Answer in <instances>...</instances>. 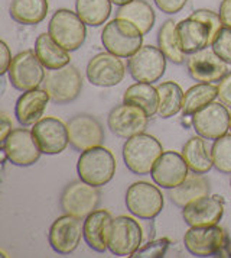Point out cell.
<instances>
[{
    "instance_id": "cell-1",
    "label": "cell",
    "mask_w": 231,
    "mask_h": 258,
    "mask_svg": "<svg viewBox=\"0 0 231 258\" xmlns=\"http://www.w3.org/2000/svg\"><path fill=\"white\" fill-rule=\"evenodd\" d=\"M162 154L161 142L145 132L129 138L123 145V160L127 170L139 176L150 174Z\"/></svg>"
},
{
    "instance_id": "cell-2",
    "label": "cell",
    "mask_w": 231,
    "mask_h": 258,
    "mask_svg": "<svg viewBox=\"0 0 231 258\" xmlns=\"http://www.w3.org/2000/svg\"><path fill=\"white\" fill-rule=\"evenodd\" d=\"M104 48L120 58H130L142 48L143 34L138 26L123 18H114L101 32Z\"/></svg>"
},
{
    "instance_id": "cell-3",
    "label": "cell",
    "mask_w": 231,
    "mask_h": 258,
    "mask_svg": "<svg viewBox=\"0 0 231 258\" xmlns=\"http://www.w3.org/2000/svg\"><path fill=\"white\" fill-rule=\"evenodd\" d=\"M116 158L113 154L101 145L82 151L77 163L80 180L94 187L105 186L116 174Z\"/></svg>"
},
{
    "instance_id": "cell-4",
    "label": "cell",
    "mask_w": 231,
    "mask_h": 258,
    "mask_svg": "<svg viewBox=\"0 0 231 258\" xmlns=\"http://www.w3.org/2000/svg\"><path fill=\"white\" fill-rule=\"evenodd\" d=\"M48 34L67 51H77L85 41L87 29L78 13L69 9H58L49 21Z\"/></svg>"
},
{
    "instance_id": "cell-5",
    "label": "cell",
    "mask_w": 231,
    "mask_h": 258,
    "mask_svg": "<svg viewBox=\"0 0 231 258\" xmlns=\"http://www.w3.org/2000/svg\"><path fill=\"white\" fill-rule=\"evenodd\" d=\"M9 82L16 90L28 92L38 89L45 82V67L38 58L36 52L28 49L19 52L12 59L9 67Z\"/></svg>"
},
{
    "instance_id": "cell-6",
    "label": "cell",
    "mask_w": 231,
    "mask_h": 258,
    "mask_svg": "<svg viewBox=\"0 0 231 258\" xmlns=\"http://www.w3.org/2000/svg\"><path fill=\"white\" fill-rule=\"evenodd\" d=\"M100 203L98 187H94L85 181H72L64 188L59 205L61 209L78 219H85L97 209Z\"/></svg>"
},
{
    "instance_id": "cell-7",
    "label": "cell",
    "mask_w": 231,
    "mask_h": 258,
    "mask_svg": "<svg viewBox=\"0 0 231 258\" xmlns=\"http://www.w3.org/2000/svg\"><path fill=\"white\" fill-rule=\"evenodd\" d=\"M45 90L51 100L58 105L74 102L81 93L82 77L74 66H65L59 70H51L45 77Z\"/></svg>"
},
{
    "instance_id": "cell-8",
    "label": "cell",
    "mask_w": 231,
    "mask_h": 258,
    "mask_svg": "<svg viewBox=\"0 0 231 258\" xmlns=\"http://www.w3.org/2000/svg\"><path fill=\"white\" fill-rule=\"evenodd\" d=\"M149 123V115L136 105L123 102L111 109L107 116V125L116 137L129 140L143 134Z\"/></svg>"
},
{
    "instance_id": "cell-9",
    "label": "cell",
    "mask_w": 231,
    "mask_h": 258,
    "mask_svg": "<svg viewBox=\"0 0 231 258\" xmlns=\"http://www.w3.org/2000/svg\"><path fill=\"white\" fill-rule=\"evenodd\" d=\"M126 206L140 219H155L163 209V195L148 181H136L127 188Z\"/></svg>"
},
{
    "instance_id": "cell-10",
    "label": "cell",
    "mask_w": 231,
    "mask_h": 258,
    "mask_svg": "<svg viewBox=\"0 0 231 258\" xmlns=\"http://www.w3.org/2000/svg\"><path fill=\"white\" fill-rule=\"evenodd\" d=\"M2 151L12 164L29 167L41 158V148L35 140L34 132L26 128L12 131L2 142Z\"/></svg>"
},
{
    "instance_id": "cell-11",
    "label": "cell",
    "mask_w": 231,
    "mask_h": 258,
    "mask_svg": "<svg viewBox=\"0 0 231 258\" xmlns=\"http://www.w3.org/2000/svg\"><path fill=\"white\" fill-rule=\"evenodd\" d=\"M142 228L130 216L113 219L108 234V249L119 257H132L142 245Z\"/></svg>"
},
{
    "instance_id": "cell-12",
    "label": "cell",
    "mask_w": 231,
    "mask_h": 258,
    "mask_svg": "<svg viewBox=\"0 0 231 258\" xmlns=\"http://www.w3.org/2000/svg\"><path fill=\"white\" fill-rule=\"evenodd\" d=\"M127 69L136 82L152 84L161 80L165 74L166 57L159 48L145 45L129 58Z\"/></svg>"
},
{
    "instance_id": "cell-13",
    "label": "cell",
    "mask_w": 231,
    "mask_h": 258,
    "mask_svg": "<svg viewBox=\"0 0 231 258\" xmlns=\"http://www.w3.org/2000/svg\"><path fill=\"white\" fill-rule=\"evenodd\" d=\"M192 126L205 140H218L230 129V113L224 103L212 102L192 115Z\"/></svg>"
},
{
    "instance_id": "cell-14",
    "label": "cell",
    "mask_w": 231,
    "mask_h": 258,
    "mask_svg": "<svg viewBox=\"0 0 231 258\" xmlns=\"http://www.w3.org/2000/svg\"><path fill=\"white\" fill-rule=\"evenodd\" d=\"M227 242V235L217 225L194 228L191 226L184 235L185 248L196 257H209L219 252Z\"/></svg>"
},
{
    "instance_id": "cell-15",
    "label": "cell",
    "mask_w": 231,
    "mask_h": 258,
    "mask_svg": "<svg viewBox=\"0 0 231 258\" xmlns=\"http://www.w3.org/2000/svg\"><path fill=\"white\" fill-rule=\"evenodd\" d=\"M125 64L111 52H100L94 55L87 66L88 82L98 87H113L125 79Z\"/></svg>"
},
{
    "instance_id": "cell-16",
    "label": "cell",
    "mask_w": 231,
    "mask_h": 258,
    "mask_svg": "<svg viewBox=\"0 0 231 258\" xmlns=\"http://www.w3.org/2000/svg\"><path fill=\"white\" fill-rule=\"evenodd\" d=\"M41 151L48 155L61 154L68 145V126L57 117H42L32 128Z\"/></svg>"
},
{
    "instance_id": "cell-17",
    "label": "cell",
    "mask_w": 231,
    "mask_h": 258,
    "mask_svg": "<svg viewBox=\"0 0 231 258\" xmlns=\"http://www.w3.org/2000/svg\"><path fill=\"white\" fill-rule=\"evenodd\" d=\"M80 221L68 213L55 219L48 234L49 244L54 251L58 254H71L78 248L81 236H84V228H81Z\"/></svg>"
},
{
    "instance_id": "cell-18",
    "label": "cell",
    "mask_w": 231,
    "mask_h": 258,
    "mask_svg": "<svg viewBox=\"0 0 231 258\" xmlns=\"http://www.w3.org/2000/svg\"><path fill=\"white\" fill-rule=\"evenodd\" d=\"M69 144L77 151H85L98 147L104 142V129L101 123L91 115H77L67 123Z\"/></svg>"
},
{
    "instance_id": "cell-19",
    "label": "cell",
    "mask_w": 231,
    "mask_h": 258,
    "mask_svg": "<svg viewBox=\"0 0 231 258\" xmlns=\"http://www.w3.org/2000/svg\"><path fill=\"white\" fill-rule=\"evenodd\" d=\"M150 176L153 181L163 188H175L182 184L189 176V167L182 154L166 151L159 157Z\"/></svg>"
},
{
    "instance_id": "cell-20",
    "label": "cell",
    "mask_w": 231,
    "mask_h": 258,
    "mask_svg": "<svg viewBox=\"0 0 231 258\" xmlns=\"http://www.w3.org/2000/svg\"><path fill=\"white\" fill-rule=\"evenodd\" d=\"M224 215V203L218 196H202L182 208L185 223L194 228L214 226Z\"/></svg>"
},
{
    "instance_id": "cell-21",
    "label": "cell",
    "mask_w": 231,
    "mask_h": 258,
    "mask_svg": "<svg viewBox=\"0 0 231 258\" xmlns=\"http://www.w3.org/2000/svg\"><path fill=\"white\" fill-rule=\"evenodd\" d=\"M188 74L199 83L219 82L227 74V62L222 61L214 51L201 49L191 54L186 59Z\"/></svg>"
},
{
    "instance_id": "cell-22",
    "label": "cell",
    "mask_w": 231,
    "mask_h": 258,
    "mask_svg": "<svg viewBox=\"0 0 231 258\" xmlns=\"http://www.w3.org/2000/svg\"><path fill=\"white\" fill-rule=\"evenodd\" d=\"M51 97L46 90L34 89L28 90L18 99L15 106V115L22 126H34L36 122H39L46 106L49 103Z\"/></svg>"
},
{
    "instance_id": "cell-23",
    "label": "cell",
    "mask_w": 231,
    "mask_h": 258,
    "mask_svg": "<svg viewBox=\"0 0 231 258\" xmlns=\"http://www.w3.org/2000/svg\"><path fill=\"white\" fill-rule=\"evenodd\" d=\"M113 218L107 211H94L84 221V239L87 245L97 252L108 248V234Z\"/></svg>"
},
{
    "instance_id": "cell-24",
    "label": "cell",
    "mask_w": 231,
    "mask_h": 258,
    "mask_svg": "<svg viewBox=\"0 0 231 258\" xmlns=\"http://www.w3.org/2000/svg\"><path fill=\"white\" fill-rule=\"evenodd\" d=\"M176 28H178L181 48L185 54H194L212 45L209 28L198 19L189 16L188 19H184L179 24H176Z\"/></svg>"
},
{
    "instance_id": "cell-25",
    "label": "cell",
    "mask_w": 231,
    "mask_h": 258,
    "mask_svg": "<svg viewBox=\"0 0 231 258\" xmlns=\"http://www.w3.org/2000/svg\"><path fill=\"white\" fill-rule=\"evenodd\" d=\"M182 157L192 173L205 174L212 167V147L208 145L205 138L202 137H194L186 142L182 148Z\"/></svg>"
},
{
    "instance_id": "cell-26",
    "label": "cell",
    "mask_w": 231,
    "mask_h": 258,
    "mask_svg": "<svg viewBox=\"0 0 231 258\" xmlns=\"http://www.w3.org/2000/svg\"><path fill=\"white\" fill-rule=\"evenodd\" d=\"M35 52L46 70H59L71 61L69 51L57 44L49 34H41L36 38Z\"/></svg>"
},
{
    "instance_id": "cell-27",
    "label": "cell",
    "mask_w": 231,
    "mask_h": 258,
    "mask_svg": "<svg viewBox=\"0 0 231 258\" xmlns=\"http://www.w3.org/2000/svg\"><path fill=\"white\" fill-rule=\"evenodd\" d=\"M207 195H209V181L204 176L194 173L186 177V180L182 184L171 188L169 198L175 206L185 208L189 202L199 199Z\"/></svg>"
},
{
    "instance_id": "cell-28",
    "label": "cell",
    "mask_w": 231,
    "mask_h": 258,
    "mask_svg": "<svg viewBox=\"0 0 231 258\" xmlns=\"http://www.w3.org/2000/svg\"><path fill=\"white\" fill-rule=\"evenodd\" d=\"M123 102L142 107L149 116H153L159 110V92L150 83L138 82L130 86L123 94Z\"/></svg>"
},
{
    "instance_id": "cell-29",
    "label": "cell",
    "mask_w": 231,
    "mask_h": 258,
    "mask_svg": "<svg viewBox=\"0 0 231 258\" xmlns=\"http://www.w3.org/2000/svg\"><path fill=\"white\" fill-rule=\"evenodd\" d=\"M116 18H123L130 21L132 24L138 26L143 35L149 34L156 19L152 6L145 0H133L127 5L120 6L116 13Z\"/></svg>"
},
{
    "instance_id": "cell-30",
    "label": "cell",
    "mask_w": 231,
    "mask_h": 258,
    "mask_svg": "<svg viewBox=\"0 0 231 258\" xmlns=\"http://www.w3.org/2000/svg\"><path fill=\"white\" fill-rule=\"evenodd\" d=\"M48 9V0H13L11 16L21 25H38L46 18Z\"/></svg>"
},
{
    "instance_id": "cell-31",
    "label": "cell",
    "mask_w": 231,
    "mask_h": 258,
    "mask_svg": "<svg viewBox=\"0 0 231 258\" xmlns=\"http://www.w3.org/2000/svg\"><path fill=\"white\" fill-rule=\"evenodd\" d=\"M158 47L163 52L166 59L172 61L173 64L185 62V52L181 48L178 28L172 19H168L162 24L158 32Z\"/></svg>"
},
{
    "instance_id": "cell-32",
    "label": "cell",
    "mask_w": 231,
    "mask_h": 258,
    "mask_svg": "<svg viewBox=\"0 0 231 258\" xmlns=\"http://www.w3.org/2000/svg\"><path fill=\"white\" fill-rule=\"evenodd\" d=\"M218 97V87L211 83H199L188 89L184 94V115L189 116L198 112L199 109L212 103Z\"/></svg>"
},
{
    "instance_id": "cell-33",
    "label": "cell",
    "mask_w": 231,
    "mask_h": 258,
    "mask_svg": "<svg viewBox=\"0 0 231 258\" xmlns=\"http://www.w3.org/2000/svg\"><path fill=\"white\" fill-rule=\"evenodd\" d=\"M159 92V110L158 113L163 119L172 117L182 110L184 92L179 84L175 82H165L158 86Z\"/></svg>"
},
{
    "instance_id": "cell-34",
    "label": "cell",
    "mask_w": 231,
    "mask_h": 258,
    "mask_svg": "<svg viewBox=\"0 0 231 258\" xmlns=\"http://www.w3.org/2000/svg\"><path fill=\"white\" fill-rule=\"evenodd\" d=\"M75 11L85 25L100 26L111 13V0H77Z\"/></svg>"
},
{
    "instance_id": "cell-35",
    "label": "cell",
    "mask_w": 231,
    "mask_h": 258,
    "mask_svg": "<svg viewBox=\"0 0 231 258\" xmlns=\"http://www.w3.org/2000/svg\"><path fill=\"white\" fill-rule=\"evenodd\" d=\"M214 167L219 173L231 174V135H222L212 144Z\"/></svg>"
},
{
    "instance_id": "cell-36",
    "label": "cell",
    "mask_w": 231,
    "mask_h": 258,
    "mask_svg": "<svg viewBox=\"0 0 231 258\" xmlns=\"http://www.w3.org/2000/svg\"><path fill=\"white\" fill-rule=\"evenodd\" d=\"M212 51L222 61L231 64V28H222L212 42Z\"/></svg>"
},
{
    "instance_id": "cell-37",
    "label": "cell",
    "mask_w": 231,
    "mask_h": 258,
    "mask_svg": "<svg viewBox=\"0 0 231 258\" xmlns=\"http://www.w3.org/2000/svg\"><path fill=\"white\" fill-rule=\"evenodd\" d=\"M191 18L198 19L201 22L207 25L209 28V34H211V42H214L215 36L218 35V32L222 29V21H221V16L217 15L212 11H208V9H198L195 12H192Z\"/></svg>"
},
{
    "instance_id": "cell-38",
    "label": "cell",
    "mask_w": 231,
    "mask_h": 258,
    "mask_svg": "<svg viewBox=\"0 0 231 258\" xmlns=\"http://www.w3.org/2000/svg\"><path fill=\"white\" fill-rule=\"evenodd\" d=\"M169 239L168 238H161V239H156L153 242H149L145 246H140L138 251L132 255V257H149V258H159L165 257L166 254V249L169 246Z\"/></svg>"
},
{
    "instance_id": "cell-39",
    "label": "cell",
    "mask_w": 231,
    "mask_h": 258,
    "mask_svg": "<svg viewBox=\"0 0 231 258\" xmlns=\"http://www.w3.org/2000/svg\"><path fill=\"white\" fill-rule=\"evenodd\" d=\"M153 2L162 12L168 13V15H175L184 9L188 0H153Z\"/></svg>"
},
{
    "instance_id": "cell-40",
    "label": "cell",
    "mask_w": 231,
    "mask_h": 258,
    "mask_svg": "<svg viewBox=\"0 0 231 258\" xmlns=\"http://www.w3.org/2000/svg\"><path fill=\"white\" fill-rule=\"evenodd\" d=\"M218 87V97L221 103L231 107V73H227L221 80Z\"/></svg>"
},
{
    "instance_id": "cell-41",
    "label": "cell",
    "mask_w": 231,
    "mask_h": 258,
    "mask_svg": "<svg viewBox=\"0 0 231 258\" xmlns=\"http://www.w3.org/2000/svg\"><path fill=\"white\" fill-rule=\"evenodd\" d=\"M0 52H2V61H0V74H6L8 71H9V67H11L12 64V54H11V49L9 47L6 45V42L5 41H2L0 42Z\"/></svg>"
},
{
    "instance_id": "cell-42",
    "label": "cell",
    "mask_w": 231,
    "mask_h": 258,
    "mask_svg": "<svg viewBox=\"0 0 231 258\" xmlns=\"http://www.w3.org/2000/svg\"><path fill=\"white\" fill-rule=\"evenodd\" d=\"M219 16L222 24L231 28V0H222L219 5Z\"/></svg>"
},
{
    "instance_id": "cell-43",
    "label": "cell",
    "mask_w": 231,
    "mask_h": 258,
    "mask_svg": "<svg viewBox=\"0 0 231 258\" xmlns=\"http://www.w3.org/2000/svg\"><path fill=\"white\" fill-rule=\"evenodd\" d=\"M12 132V120L6 115H2V140L3 142Z\"/></svg>"
},
{
    "instance_id": "cell-44",
    "label": "cell",
    "mask_w": 231,
    "mask_h": 258,
    "mask_svg": "<svg viewBox=\"0 0 231 258\" xmlns=\"http://www.w3.org/2000/svg\"><path fill=\"white\" fill-rule=\"evenodd\" d=\"M130 2H133V0H111V3H114L117 6H123V5H127Z\"/></svg>"
},
{
    "instance_id": "cell-45",
    "label": "cell",
    "mask_w": 231,
    "mask_h": 258,
    "mask_svg": "<svg viewBox=\"0 0 231 258\" xmlns=\"http://www.w3.org/2000/svg\"><path fill=\"white\" fill-rule=\"evenodd\" d=\"M230 129H231V115H230Z\"/></svg>"
}]
</instances>
